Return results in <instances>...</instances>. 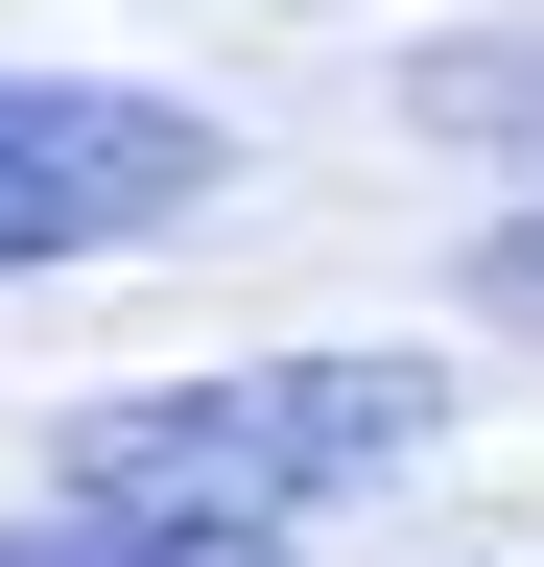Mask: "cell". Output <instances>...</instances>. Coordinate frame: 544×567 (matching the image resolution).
Returning a JSON list of instances; mask_svg holds the SVG:
<instances>
[{"mask_svg": "<svg viewBox=\"0 0 544 567\" xmlns=\"http://www.w3.org/2000/svg\"><path fill=\"white\" fill-rule=\"evenodd\" d=\"M214 189H237V118L119 95V71H0V284L119 260V237H189Z\"/></svg>", "mask_w": 544, "mask_h": 567, "instance_id": "7a4b0ae2", "label": "cell"}, {"mask_svg": "<svg viewBox=\"0 0 544 567\" xmlns=\"http://www.w3.org/2000/svg\"><path fill=\"white\" fill-rule=\"evenodd\" d=\"M427 425H450V354H214V379L72 402L48 425V496L189 520V544H308L331 496H379Z\"/></svg>", "mask_w": 544, "mask_h": 567, "instance_id": "6da1fadb", "label": "cell"}, {"mask_svg": "<svg viewBox=\"0 0 544 567\" xmlns=\"http://www.w3.org/2000/svg\"><path fill=\"white\" fill-rule=\"evenodd\" d=\"M402 118H427V142H473V166H544V24L427 48V71H402Z\"/></svg>", "mask_w": 544, "mask_h": 567, "instance_id": "3957f363", "label": "cell"}, {"mask_svg": "<svg viewBox=\"0 0 544 567\" xmlns=\"http://www.w3.org/2000/svg\"><path fill=\"white\" fill-rule=\"evenodd\" d=\"M473 331H521V354H544V189L497 213V237H473Z\"/></svg>", "mask_w": 544, "mask_h": 567, "instance_id": "5b68a950", "label": "cell"}, {"mask_svg": "<svg viewBox=\"0 0 544 567\" xmlns=\"http://www.w3.org/2000/svg\"><path fill=\"white\" fill-rule=\"evenodd\" d=\"M0 567H285V544H189V520H95V496H72V520H24Z\"/></svg>", "mask_w": 544, "mask_h": 567, "instance_id": "277c9868", "label": "cell"}]
</instances>
